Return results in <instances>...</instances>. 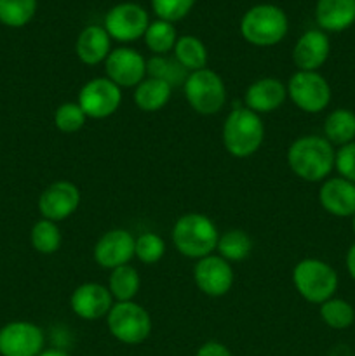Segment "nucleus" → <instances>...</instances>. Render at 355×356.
<instances>
[{"label": "nucleus", "instance_id": "f257e3e1", "mask_svg": "<svg viewBox=\"0 0 355 356\" xmlns=\"http://www.w3.org/2000/svg\"><path fill=\"white\" fill-rule=\"evenodd\" d=\"M333 145L322 136H301L287 149V165L294 176L306 183H319L327 179L334 169Z\"/></svg>", "mask_w": 355, "mask_h": 356}, {"label": "nucleus", "instance_id": "f03ea898", "mask_svg": "<svg viewBox=\"0 0 355 356\" xmlns=\"http://www.w3.org/2000/svg\"><path fill=\"white\" fill-rule=\"evenodd\" d=\"M171 236L178 252L198 261L214 252L218 247L219 232L211 218L198 212H190L174 222Z\"/></svg>", "mask_w": 355, "mask_h": 356}, {"label": "nucleus", "instance_id": "7ed1b4c3", "mask_svg": "<svg viewBox=\"0 0 355 356\" xmlns=\"http://www.w3.org/2000/svg\"><path fill=\"white\" fill-rule=\"evenodd\" d=\"M265 141V124L249 108H235L223 124V145L235 159H247L261 148Z\"/></svg>", "mask_w": 355, "mask_h": 356}, {"label": "nucleus", "instance_id": "20e7f679", "mask_svg": "<svg viewBox=\"0 0 355 356\" xmlns=\"http://www.w3.org/2000/svg\"><path fill=\"white\" fill-rule=\"evenodd\" d=\"M289 30V19L281 7L260 3L247 10L240 21L244 40L256 47H270L284 40Z\"/></svg>", "mask_w": 355, "mask_h": 356}, {"label": "nucleus", "instance_id": "39448f33", "mask_svg": "<svg viewBox=\"0 0 355 356\" xmlns=\"http://www.w3.org/2000/svg\"><path fill=\"white\" fill-rule=\"evenodd\" d=\"M292 284L305 301L322 305L338 291V273L326 261L306 257L292 270Z\"/></svg>", "mask_w": 355, "mask_h": 356}, {"label": "nucleus", "instance_id": "423d86ee", "mask_svg": "<svg viewBox=\"0 0 355 356\" xmlns=\"http://www.w3.org/2000/svg\"><path fill=\"white\" fill-rule=\"evenodd\" d=\"M183 90L191 110L205 117L216 115L226 103L225 82L218 73L209 68L188 73Z\"/></svg>", "mask_w": 355, "mask_h": 356}, {"label": "nucleus", "instance_id": "0eeeda50", "mask_svg": "<svg viewBox=\"0 0 355 356\" xmlns=\"http://www.w3.org/2000/svg\"><path fill=\"white\" fill-rule=\"evenodd\" d=\"M106 325L115 339L129 346L145 343L152 334L150 313L134 301L115 302L106 315Z\"/></svg>", "mask_w": 355, "mask_h": 356}, {"label": "nucleus", "instance_id": "6e6552de", "mask_svg": "<svg viewBox=\"0 0 355 356\" xmlns=\"http://www.w3.org/2000/svg\"><path fill=\"white\" fill-rule=\"evenodd\" d=\"M287 96L305 113H320L331 103V86L319 72H298L289 79Z\"/></svg>", "mask_w": 355, "mask_h": 356}, {"label": "nucleus", "instance_id": "1a4fd4ad", "mask_svg": "<svg viewBox=\"0 0 355 356\" xmlns=\"http://www.w3.org/2000/svg\"><path fill=\"white\" fill-rule=\"evenodd\" d=\"M77 103L87 115V118L103 120L111 117L122 104V89L106 76L90 79L79 90Z\"/></svg>", "mask_w": 355, "mask_h": 356}, {"label": "nucleus", "instance_id": "9d476101", "mask_svg": "<svg viewBox=\"0 0 355 356\" xmlns=\"http://www.w3.org/2000/svg\"><path fill=\"white\" fill-rule=\"evenodd\" d=\"M148 24V13L134 2L117 3L104 16V30L108 31L110 38L124 44L145 37Z\"/></svg>", "mask_w": 355, "mask_h": 356}, {"label": "nucleus", "instance_id": "9b49d317", "mask_svg": "<svg viewBox=\"0 0 355 356\" xmlns=\"http://www.w3.org/2000/svg\"><path fill=\"white\" fill-rule=\"evenodd\" d=\"M44 344V330L31 322L17 320L0 329V356H38Z\"/></svg>", "mask_w": 355, "mask_h": 356}, {"label": "nucleus", "instance_id": "f8f14e48", "mask_svg": "<svg viewBox=\"0 0 355 356\" xmlns=\"http://www.w3.org/2000/svg\"><path fill=\"white\" fill-rule=\"evenodd\" d=\"M194 280L202 294L209 298H221L228 294L230 289L233 287L235 277H233V268L228 261L211 254L195 263Z\"/></svg>", "mask_w": 355, "mask_h": 356}, {"label": "nucleus", "instance_id": "ddd939ff", "mask_svg": "<svg viewBox=\"0 0 355 356\" xmlns=\"http://www.w3.org/2000/svg\"><path fill=\"white\" fill-rule=\"evenodd\" d=\"M104 72L120 89H129L146 79V59L131 47L113 49L104 61Z\"/></svg>", "mask_w": 355, "mask_h": 356}, {"label": "nucleus", "instance_id": "4468645a", "mask_svg": "<svg viewBox=\"0 0 355 356\" xmlns=\"http://www.w3.org/2000/svg\"><path fill=\"white\" fill-rule=\"evenodd\" d=\"M80 205V190L72 181L59 179L49 184L38 197V211L49 221L70 218Z\"/></svg>", "mask_w": 355, "mask_h": 356}, {"label": "nucleus", "instance_id": "2eb2a0df", "mask_svg": "<svg viewBox=\"0 0 355 356\" xmlns=\"http://www.w3.org/2000/svg\"><path fill=\"white\" fill-rule=\"evenodd\" d=\"M136 238L127 229H110L96 242L94 261L104 270L125 266L134 257Z\"/></svg>", "mask_w": 355, "mask_h": 356}, {"label": "nucleus", "instance_id": "dca6fc26", "mask_svg": "<svg viewBox=\"0 0 355 356\" xmlns=\"http://www.w3.org/2000/svg\"><path fill=\"white\" fill-rule=\"evenodd\" d=\"M113 305V298H111L108 287H104L101 284H94V282L79 285L73 291L72 298H70L72 312L79 318L87 320V322L106 318V315L110 313Z\"/></svg>", "mask_w": 355, "mask_h": 356}, {"label": "nucleus", "instance_id": "f3484780", "mask_svg": "<svg viewBox=\"0 0 355 356\" xmlns=\"http://www.w3.org/2000/svg\"><path fill=\"white\" fill-rule=\"evenodd\" d=\"M331 54L329 37L322 30H308L292 49V61L301 72H317Z\"/></svg>", "mask_w": 355, "mask_h": 356}, {"label": "nucleus", "instance_id": "a211bd4d", "mask_svg": "<svg viewBox=\"0 0 355 356\" xmlns=\"http://www.w3.org/2000/svg\"><path fill=\"white\" fill-rule=\"evenodd\" d=\"M287 97V86L274 76L258 79L251 83L244 94L246 108L258 115L271 113L284 104Z\"/></svg>", "mask_w": 355, "mask_h": 356}, {"label": "nucleus", "instance_id": "6ab92c4d", "mask_svg": "<svg viewBox=\"0 0 355 356\" xmlns=\"http://www.w3.org/2000/svg\"><path fill=\"white\" fill-rule=\"evenodd\" d=\"M319 202L322 209L336 218L355 216V183L343 177H331L319 190Z\"/></svg>", "mask_w": 355, "mask_h": 356}, {"label": "nucleus", "instance_id": "aec40b11", "mask_svg": "<svg viewBox=\"0 0 355 356\" xmlns=\"http://www.w3.org/2000/svg\"><path fill=\"white\" fill-rule=\"evenodd\" d=\"M111 52V38L104 26H87L75 42V54L84 65H100Z\"/></svg>", "mask_w": 355, "mask_h": 356}, {"label": "nucleus", "instance_id": "412c9836", "mask_svg": "<svg viewBox=\"0 0 355 356\" xmlns=\"http://www.w3.org/2000/svg\"><path fill=\"white\" fill-rule=\"evenodd\" d=\"M315 19L324 31H343L355 23V0H319Z\"/></svg>", "mask_w": 355, "mask_h": 356}, {"label": "nucleus", "instance_id": "4be33fe9", "mask_svg": "<svg viewBox=\"0 0 355 356\" xmlns=\"http://www.w3.org/2000/svg\"><path fill=\"white\" fill-rule=\"evenodd\" d=\"M171 96H173V87L169 83L153 76H146L136 86L134 103L145 113H155L169 103Z\"/></svg>", "mask_w": 355, "mask_h": 356}, {"label": "nucleus", "instance_id": "5701e85b", "mask_svg": "<svg viewBox=\"0 0 355 356\" xmlns=\"http://www.w3.org/2000/svg\"><path fill=\"white\" fill-rule=\"evenodd\" d=\"M324 138L331 145L345 146L355 141V113L347 108L331 111L324 120Z\"/></svg>", "mask_w": 355, "mask_h": 356}, {"label": "nucleus", "instance_id": "b1692460", "mask_svg": "<svg viewBox=\"0 0 355 356\" xmlns=\"http://www.w3.org/2000/svg\"><path fill=\"white\" fill-rule=\"evenodd\" d=\"M174 58L188 73L204 70L207 65V49L200 38L194 35H183L174 45Z\"/></svg>", "mask_w": 355, "mask_h": 356}, {"label": "nucleus", "instance_id": "393cba45", "mask_svg": "<svg viewBox=\"0 0 355 356\" xmlns=\"http://www.w3.org/2000/svg\"><path fill=\"white\" fill-rule=\"evenodd\" d=\"M139 287H141L139 273L131 264L115 268L108 277V291L117 302L132 301L138 296Z\"/></svg>", "mask_w": 355, "mask_h": 356}, {"label": "nucleus", "instance_id": "a878e982", "mask_svg": "<svg viewBox=\"0 0 355 356\" xmlns=\"http://www.w3.org/2000/svg\"><path fill=\"white\" fill-rule=\"evenodd\" d=\"M218 256L225 261L232 263H240L246 259L253 250V240L244 229H228L218 240Z\"/></svg>", "mask_w": 355, "mask_h": 356}, {"label": "nucleus", "instance_id": "bb28decb", "mask_svg": "<svg viewBox=\"0 0 355 356\" xmlns=\"http://www.w3.org/2000/svg\"><path fill=\"white\" fill-rule=\"evenodd\" d=\"M146 75L164 80V82H167L174 89L178 86H183L188 76V72L176 61V58L153 56V58L146 61Z\"/></svg>", "mask_w": 355, "mask_h": 356}, {"label": "nucleus", "instance_id": "cd10ccee", "mask_svg": "<svg viewBox=\"0 0 355 356\" xmlns=\"http://www.w3.org/2000/svg\"><path fill=\"white\" fill-rule=\"evenodd\" d=\"M145 44L155 56H166L176 45L178 33L173 23L157 19L148 24L145 31Z\"/></svg>", "mask_w": 355, "mask_h": 356}, {"label": "nucleus", "instance_id": "c85d7f7f", "mask_svg": "<svg viewBox=\"0 0 355 356\" xmlns=\"http://www.w3.org/2000/svg\"><path fill=\"white\" fill-rule=\"evenodd\" d=\"M319 313L322 322L334 330H345L355 322L354 306L340 298H331L324 301Z\"/></svg>", "mask_w": 355, "mask_h": 356}, {"label": "nucleus", "instance_id": "c756f323", "mask_svg": "<svg viewBox=\"0 0 355 356\" xmlns=\"http://www.w3.org/2000/svg\"><path fill=\"white\" fill-rule=\"evenodd\" d=\"M37 13V0H0V23L21 28L30 23Z\"/></svg>", "mask_w": 355, "mask_h": 356}, {"label": "nucleus", "instance_id": "7c9ffc66", "mask_svg": "<svg viewBox=\"0 0 355 356\" xmlns=\"http://www.w3.org/2000/svg\"><path fill=\"white\" fill-rule=\"evenodd\" d=\"M31 245L40 254H54L61 247V229L54 221L42 218L31 228Z\"/></svg>", "mask_w": 355, "mask_h": 356}, {"label": "nucleus", "instance_id": "2f4dec72", "mask_svg": "<svg viewBox=\"0 0 355 356\" xmlns=\"http://www.w3.org/2000/svg\"><path fill=\"white\" fill-rule=\"evenodd\" d=\"M87 115L80 108L79 103H63L56 108L54 111V124L58 131L65 132V134H73L79 132L80 129L86 125Z\"/></svg>", "mask_w": 355, "mask_h": 356}, {"label": "nucleus", "instance_id": "473e14b6", "mask_svg": "<svg viewBox=\"0 0 355 356\" xmlns=\"http://www.w3.org/2000/svg\"><path fill=\"white\" fill-rule=\"evenodd\" d=\"M166 254V242L157 233H141L136 238L134 256L141 261L143 264H155Z\"/></svg>", "mask_w": 355, "mask_h": 356}, {"label": "nucleus", "instance_id": "72a5a7b5", "mask_svg": "<svg viewBox=\"0 0 355 356\" xmlns=\"http://www.w3.org/2000/svg\"><path fill=\"white\" fill-rule=\"evenodd\" d=\"M195 0H152L153 13L167 23H174L187 16L194 7Z\"/></svg>", "mask_w": 355, "mask_h": 356}, {"label": "nucleus", "instance_id": "f704fd0d", "mask_svg": "<svg viewBox=\"0 0 355 356\" xmlns=\"http://www.w3.org/2000/svg\"><path fill=\"white\" fill-rule=\"evenodd\" d=\"M334 169L338 170L340 177L355 183V141L340 146L334 156Z\"/></svg>", "mask_w": 355, "mask_h": 356}, {"label": "nucleus", "instance_id": "c9c22d12", "mask_svg": "<svg viewBox=\"0 0 355 356\" xmlns=\"http://www.w3.org/2000/svg\"><path fill=\"white\" fill-rule=\"evenodd\" d=\"M195 356H233L232 351L225 346V344L218 343V341H207L202 344L197 350Z\"/></svg>", "mask_w": 355, "mask_h": 356}, {"label": "nucleus", "instance_id": "e433bc0d", "mask_svg": "<svg viewBox=\"0 0 355 356\" xmlns=\"http://www.w3.org/2000/svg\"><path fill=\"white\" fill-rule=\"evenodd\" d=\"M345 263H347L348 273H350V277L355 280V243L350 247V249H348L347 259H345Z\"/></svg>", "mask_w": 355, "mask_h": 356}, {"label": "nucleus", "instance_id": "4c0bfd02", "mask_svg": "<svg viewBox=\"0 0 355 356\" xmlns=\"http://www.w3.org/2000/svg\"><path fill=\"white\" fill-rule=\"evenodd\" d=\"M38 356H70V355L63 350H44Z\"/></svg>", "mask_w": 355, "mask_h": 356}, {"label": "nucleus", "instance_id": "58836bf2", "mask_svg": "<svg viewBox=\"0 0 355 356\" xmlns=\"http://www.w3.org/2000/svg\"><path fill=\"white\" fill-rule=\"evenodd\" d=\"M352 229H354V233H355V216L352 218Z\"/></svg>", "mask_w": 355, "mask_h": 356}]
</instances>
